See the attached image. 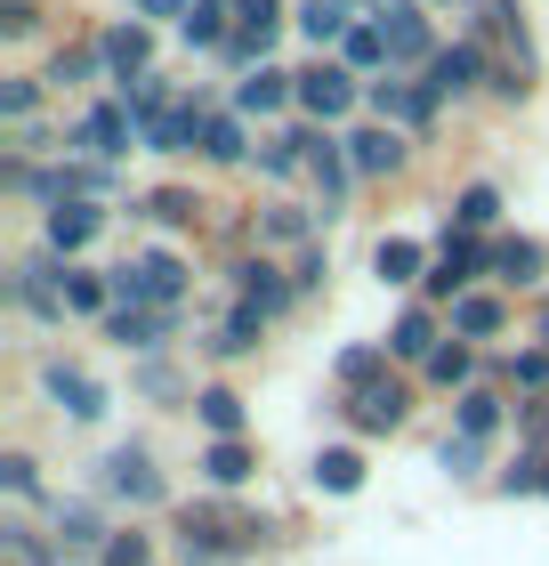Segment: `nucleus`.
<instances>
[{
    "label": "nucleus",
    "instance_id": "1",
    "mask_svg": "<svg viewBox=\"0 0 549 566\" xmlns=\"http://www.w3.org/2000/svg\"><path fill=\"white\" fill-rule=\"evenodd\" d=\"M275 33H283V9L275 0H234V41H226V57L234 65H267V49H275Z\"/></svg>",
    "mask_w": 549,
    "mask_h": 566
},
{
    "label": "nucleus",
    "instance_id": "2",
    "mask_svg": "<svg viewBox=\"0 0 549 566\" xmlns=\"http://www.w3.org/2000/svg\"><path fill=\"white\" fill-rule=\"evenodd\" d=\"M380 33H388V57H404V65H436V41H429L421 0H388V9H380Z\"/></svg>",
    "mask_w": 549,
    "mask_h": 566
},
{
    "label": "nucleus",
    "instance_id": "3",
    "mask_svg": "<svg viewBox=\"0 0 549 566\" xmlns=\"http://www.w3.org/2000/svg\"><path fill=\"white\" fill-rule=\"evenodd\" d=\"M299 106L316 114V122H339L356 106V82H348V65H307L299 73Z\"/></svg>",
    "mask_w": 549,
    "mask_h": 566
},
{
    "label": "nucleus",
    "instance_id": "4",
    "mask_svg": "<svg viewBox=\"0 0 549 566\" xmlns=\"http://www.w3.org/2000/svg\"><path fill=\"white\" fill-rule=\"evenodd\" d=\"M9 292H17V307H33V316H49V324L65 316V275L49 268V260H17V283H9Z\"/></svg>",
    "mask_w": 549,
    "mask_h": 566
},
{
    "label": "nucleus",
    "instance_id": "5",
    "mask_svg": "<svg viewBox=\"0 0 549 566\" xmlns=\"http://www.w3.org/2000/svg\"><path fill=\"white\" fill-rule=\"evenodd\" d=\"M106 485H114L122 502H162V470H154L138 446H114L106 453Z\"/></svg>",
    "mask_w": 549,
    "mask_h": 566
},
{
    "label": "nucleus",
    "instance_id": "6",
    "mask_svg": "<svg viewBox=\"0 0 549 566\" xmlns=\"http://www.w3.org/2000/svg\"><path fill=\"white\" fill-rule=\"evenodd\" d=\"M299 154H307V170H316V187H324V211L339 195H348V154H339V138H324V130H299Z\"/></svg>",
    "mask_w": 549,
    "mask_h": 566
},
{
    "label": "nucleus",
    "instance_id": "7",
    "mask_svg": "<svg viewBox=\"0 0 549 566\" xmlns=\"http://www.w3.org/2000/svg\"><path fill=\"white\" fill-rule=\"evenodd\" d=\"M97 57H106V65L122 73V90H129V82H146V57H154V33H146V24H114V33H106V41H97Z\"/></svg>",
    "mask_w": 549,
    "mask_h": 566
},
{
    "label": "nucleus",
    "instance_id": "8",
    "mask_svg": "<svg viewBox=\"0 0 549 566\" xmlns=\"http://www.w3.org/2000/svg\"><path fill=\"white\" fill-rule=\"evenodd\" d=\"M404 413H412V397L397 389V380H372V389L348 397V421H356V429H397Z\"/></svg>",
    "mask_w": 549,
    "mask_h": 566
},
{
    "label": "nucleus",
    "instance_id": "9",
    "mask_svg": "<svg viewBox=\"0 0 549 566\" xmlns=\"http://www.w3.org/2000/svg\"><path fill=\"white\" fill-rule=\"evenodd\" d=\"M41 380H49V397H57L73 421H97V413H106V389H97L89 373H73V365H49Z\"/></svg>",
    "mask_w": 549,
    "mask_h": 566
},
{
    "label": "nucleus",
    "instance_id": "10",
    "mask_svg": "<svg viewBox=\"0 0 549 566\" xmlns=\"http://www.w3.org/2000/svg\"><path fill=\"white\" fill-rule=\"evenodd\" d=\"M129 138H138V122H129V106H97L82 130H73V146L82 154H122Z\"/></svg>",
    "mask_w": 549,
    "mask_h": 566
},
{
    "label": "nucleus",
    "instance_id": "11",
    "mask_svg": "<svg viewBox=\"0 0 549 566\" xmlns=\"http://www.w3.org/2000/svg\"><path fill=\"white\" fill-rule=\"evenodd\" d=\"M485 73V57H477V41H461V49H436V65H429V90L436 97H461L468 82Z\"/></svg>",
    "mask_w": 549,
    "mask_h": 566
},
{
    "label": "nucleus",
    "instance_id": "12",
    "mask_svg": "<svg viewBox=\"0 0 549 566\" xmlns=\"http://www.w3.org/2000/svg\"><path fill=\"white\" fill-rule=\"evenodd\" d=\"M283 97H299V73H275V65H258L251 82L234 90V106H243V114H275Z\"/></svg>",
    "mask_w": 549,
    "mask_h": 566
},
{
    "label": "nucleus",
    "instance_id": "13",
    "mask_svg": "<svg viewBox=\"0 0 549 566\" xmlns=\"http://www.w3.org/2000/svg\"><path fill=\"white\" fill-rule=\"evenodd\" d=\"M106 332H114L122 348H162L170 316H162V307H114V316H106Z\"/></svg>",
    "mask_w": 549,
    "mask_h": 566
},
{
    "label": "nucleus",
    "instance_id": "14",
    "mask_svg": "<svg viewBox=\"0 0 549 566\" xmlns=\"http://www.w3.org/2000/svg\"><path fill=\"white\" fill-rule=\"evenodd\" d=\"M348 163H356V170H397V163H404V138L388 130V122H372V130L348 138Z\"/></svg>",
    "mask_w": 549,
    "mask_h": 566
},
{
    "label": "nucleus",
    "instance_id": "15",
    "mask_svg": "<svg viewBox=\"0 0 549 566\" xmlns=\"http://www.w3.org/2000/svg\"><path fill=\"white\" fill-rule=\"evenodd\" d=\"M97 235V211L89 202H57V211H49V251H82Z\"/></svg>",
    "mask_w": 549,
    "mask_h": 566
},
{
    "label": "nucleus",
    "instance_id": "16",
    "mask_svg": "<svg viewBox=\"0 0 549 566\" xmlns=\"http://www.w3.org/2000/svg\"><path fill=\"white\" fill-rule=\"evenodd\" d=\"M388 348H397V356H421V365H429V356H436V316H429V307H404L397 332H388Z\"/></svg>",
    "mask_w": 549,
    "mask_h": 566
},
{
    "label": "nucleus",
    "instance_id": "17",
    "mask_svg": "<svg viewBox=\"0 0 549 566\" xmlns=\"http://www.w3.org/2000/svg\"><path fill=\"white\" fill-rule=\"evenodd\" d=\"M502 283H534L541 275V243H526V235H509V243H493V260H485Z\"/></svg>",
    "mask_w": 549,
    "mask_h": 566
},
{
    "label": "nucleus",
    "instance_id": "18",
    "mask_svg": "<svg viewBox=\"0 0 549 566\" xmlns=\"http://www.w3.org/2000/svg\"><path fill=\"white\" fill-rule=\"evenodd\" d=\"M299 33L316 41V49H324V41H348V33H356V24H348V0H307V9H299Z\"/></svg>",
    "mask_w": 549,
    "mask_h": 566
},
{
    "label": "nucleus",
    "instance_id": "19",
    "mask_svg": "<svg viewBox=\"0 0 549 566\" xmlns=\"http://www.w3.org/2000/svg\"><path fill=\"white\" fill-rule=\"evenodd\" d=\"M202 478H211V485H243L251 478V446H243V437H219V446L202 453Z\"/></svg>",
    "mask_w": 549,
    "mask_h": 566
},
{
    "label": "nucleus",
    "instance_id": "20",
    "mask_svg": "<svg viewBox=\"0 0 549 566\" xmlns=\"http://www.w3.org/2000/svg\"><path fill=\"white\" fill-rule=\"evenodd\" d=\"M178 33H187L194 49H226V41H234V24H226V0H194V17L178 24Z\"/></svg>",
    "mask_w": 549,
    "mask_h": 566
},
{
    "label": "nucleus",
    "instance_id": "21",
    "mask_svg": "<svg viewBox=\"0 0 549 566\" xmlns=\"http://www.w3.org/2000/svg\"><path fill=\"white\" fill-rule=\"evenodd\" d=\"M453 332H468V340H493V332H502V300H485V292L453 300Z\"/></svg>",
    "mask_w": 549,
    "mask_h": 566
},
{
    "label": "nucleus",
    "instance_id": "22",
    "mask_svg": "<svg viewBox=\"0 0 549 566\" xmlns=\"http://www.w3.org/2000/svg\"><path fill=\"white\" fill-rule=\"evenodd\" d=\"M372 268H380V283H412V275H421V243L388 235V243L372 251ZM421 283H429V275H421Z\"/></svg>",
    "mask_w": 549,
    "mask_h": 566
},
{
    "label": "nucleus",
    "instance_id": "23",
    "mask_svg": "<svg viewBox=\"0 0 549 566\" xmlns=\"http://www.w3.org/2000/svg\"><path fill=\"white\" fill-rule=\"evenodd\" d=\"M234 275H243V307H258V316H275V307L292 300V292L275 283V268H267V260H251V268H234Z\"/></svg>",
    "mask_w": 549,
    "mask_h": 566
},
{
    "label": "nucleus",
    "instance_id": "24",
    "mask_svg": "<svg viewBox=\"0 0 549 566\" xmlns=\"http://www.w3.org/2000/svg\"><path fill=\"white\" fill-rule=\"evenodd\" d=\"M316 485H324V494H356V485H363V461H356L348 446L316 453Z\"/></svg>",
    "mask_w": 549,
    "mask_h": 566
},
{
    "label": "nucleus",
    "instance_id": "25",
    "mask_svg": "<svg viewBox=\"0 0 549 566\" xmlns=\"http://www.w3.org/2000/svg\"><path fill=\"white\" fill-rule=\"evenodd\" d=\"M89 543H106V534H97V510L65 502V510H57V558H65V551H89Z\"/></svg>",
    "mask_w": 549,
    "mask_h": 566
},
{
    "label": "nucleus",
    "instance_id": "26",
    "mask_svg": "<svg viewBox=\"0 0 549 566\" xmlns=\"http://www.w3.org/2000/svg\"><path fill=\"white\" fill-rule=\"evenodd\" d=\"M493 429H502V397H493V389H468V397H461V437H477V446H485Z\"/></svg>",
    "mask_w": 549,
    "mask_h": 566
},
{
    "label": "nucleus",
    "instance_id": "27",
    "mask_svg": "<svg viewBox=\"0 0 549 566\" xmlns=\"http://www.w3.org/2000/svg\"><path fill=\"white\" fill-rule=\"evenodd\" d=\"M493 219H502V195H493V187H468V195L453 202V227H461V235H477V227H493Z\"/></svg>",
    "mask_w": 549,
    "mask_h": 566
},
{
    "label": "nucleus",
    "instance_id": "28",
    "mask_svg": "<svg viewBox=\"0 0 549 566\" xmlns=\"http://www.w3.org/2000/svg\"><path fill=\"white\" fill-rule=\"evenodd\" d=\"M65 307H82V316H97V307H106V316H114V283H106V275H73V268H65Z\"/></svg>",
    "mask_w": 549,
    "mask_h": 566
},
{
    "label": "nucleus",
    "instance_id": "29",
    "mask_svg": "<svg viewBox=\"0 0 549 566\" xmlns=\"http://www.w3.org/2000/svg\"><path fill=\"white\" fill-rule=\"evenodd\" d=\"M194 413L211 421L219 437H234V429H243V397H234V389H202V397H194Z\"/></svg>",
    "mask_w": 549,
    "mask_h": 566
},
{
    "label": "nucleus",
    "instance_id": "30",
    "mask_svg": "<svg viewBox=\"0 0 549 566\" xmlns=\"http://www.w3.org/2000/svg\"><path fill=\"white\" fill-rule=\"evenodd\" d=\"M258 235H267V243H307V235H316V219L292 211V202H275V211L258 219Z\"/></svg>",
    "mask_w": 549,
    "mask_h": 566
},
{
    "label": "nucleus",
    "instance_id": "31",
    "mask_svg": "<svg viewBox=\"0 0 549 566\" xmlns=\"http://www.w3.org/2000/svg\"><path fill=\"white\" fill-rule=\"evenodd\" d=\"M202 154H211V163H234V154H243V122L211 114V122H202Z\"/></svg>",
    "mask_w": 549,
    "mask_h": 566
},
{
    "label": "nucleus",
    "instance_id": "32",
    "mask_svg": "<svg viewBox=\"0 0 549 566\" xmlns=\"http://www.w3.org/2000/svg\"><path fill=\"white\" fill-rule=\"evenodd\" d=\"M258 170H267V178H292V170H307V154H299V130H292V138H267V146H258Z\"/></svg>",
    "mask_w": 549,
    "mask_h": 566
},
{
    "label": "nucleus",
    "instance_id": "33",
    "mask_svg": "<svg viewBox=\"0 0 549 566\" xmlns=\"http://www.w3.org/2000/svg\"><path fill=\"white\" fill-rule=\"evenodd\" d=\"M436 461H444L453 478H477V470H485V446H477V437H444V446H436Z\"/></svg>",
    "mask_w": 549,
    "mask_h": 566
},
{
    "label": "nucleus",
    "instance_id": "34",
    "mask_svg": "<svg viewBox=\"0 0 549 566\" xmlns=\"http://www.w3.org/2000/svg\"><path fill=\"white\" fill-rule=\"evenodd\" d=\"M380 365H388V348H348V356H339V380H348V389H372Z\"/></svg>",
    "mask_w": 549,
    "mask_h": 566
},
{
    "label": "nucleus",
    "instance_id": "35",
    "mask_svg": "<svg viewBox=\"0 0 549 566\" xmlns=\"http://www.w3.org/2000/svg\"><path fill=\"white\" fill-rule=\"evenodd\" d=\"M97 65H106V57H97V49H65V57L49 65V82H57V90H73V82H89Z\"/></svg>",
    "mask_w": 549,
    "mask_h": 566
},
{
    "label": "nucleus",
    "instance_id": "36",
    "mask_svg": "<svg viewBox=\"0 0 549 566\" xmlns=\"http://www.w3.org/2000/svg\"><path fill=\"white\" fill-rule=\"evenodd\" d=\"M339 49H348V65H380V57H388V33H380V24H356Z\"/></svg>",
    "mask_w": 549,
    "mask_h": 566
},
{
    "label": "nucleus",
    "instance_id": "37",
    "mask_svg": "<svg viewBox=\"0 0 549 566\" xmlns=\"http://www.w3.org/2000/svg\"><path fill=\"white\" fill-rule=\"evenodd\" d=\"M97 566H154V551H146V534H114Z\"/></svg>",
    "mask_w": 549,
    "mask_h": 566
},
{
    "label": "nucleus",
    "instance_id": "38",
    "mask_svg": "<svg viewBox=\"0 0 549 566\" xmlns=\"http://www.w3.org/2000/svg\"><path fill=\"white\" fill-rule=\"evenodd\" d=\"M146 211L178 227V219H194V195H187V187H162V195H146Z\"/></svg>",
    "mask_w": 549,
    "mask_h": 566
},
{
    "label": "nucleus",
    "instance_id": "39",
    "mask_svg": "<svg viewBox=\"0 0 549 566\" xmlns=\"http://www.w3.org/2000/svg\"><path fill=\"white\" fill-rule=\"evenodd\" d=\"M429 380H444V389L468 380V348H436V356H429Z\"/></svg>",
    "mask_w": 549,
    "mask_h": 566
},
{
    "label": "nucleus",
    "instance_id": "40",
    "mask_svg": "<svg viewBox=\"0 0 549 566\" xmlns=\"http://www.w3.org/2000/svg\"><path fill=\"white\" fill-rule=\"evenodd\" d=\"M0 485H9V494H33V461H24V453H9V461H0Z\"/></svg>",
    "mask_w": 549,
    "mask_h": 566
},
{
    "label": "nucleus",
    "instance_id": "41",
    "mask_svg": "<svg viewBox=\"0 0 549 566\" xmlns=\"http://www.w3.org/2000/svg\"><path fill=\"white\" fill-rule=\"evenodd\" d=\"M33 97H41L33 82H9V90H0V114H9V122H24V114H33Z\"/></svg>",
    "mask_w": 549,
    "mask_h": 566
},
{
    "label": "nucleus",
    "instance_id": "42",
    "mask_svg": "<svg viewBox=\"0 0 549 566\" xmlns=\"http://www.w3.org/2000/svg\"><path fill=\"white\" fill-rule=\"evenodd\" d=\"M0 33H33V0H0Z\"/></svg>",
    "mask_w": 549,
    "mask_h": 566
},
{
    "label": "nucleus",
    "instance_id": "43",
    "mask_svg": "<svg viewBox=\"0 0 549 566\" xmlns=\"http://www.w3.org/2000/svg\"><path fill=\"white\" fill-rule=\"evenodd\" d=\"M517 421H526L534 437H549V397H534V405H517Z\"/></svg>",
    "mask_w": 549,
    "mask_h": 566
},
{
    "label": "nucleus",
    "instance_id": "44",
    "mask_svg": "<svg viewBox=\"0 0 549 566\" xmlns=\"http://www.w3.org/2000/svg\"><path fill=\"white\" fill-rule=\"evenodd\" d=\"M138 9H146V17H178V24H187V17H194V9H187V0H138Z\"/></svg>",
    "mask_w": 549,
    "mask_h": 566
},
{
    "label": "nucleus",
    "instance_id": "45",
    "mask_svg": "<svg viewBox=\"0 0 549 566\" xmlns=\"http://www.w3.org/2000/svg\"><path fill=\"white\" fill-rule=\"evenodd\" d=\"M33 566H65V558H57V551H49V558H33Z\"/></svg>",
    "mask_w": 549,
    "mask_h": 566
},
{
    "label": "nucleus",
    "instance_id": "46",
    "mask_svg": "<svg viewBox=\"0 0 549 566\" xmlns=\"http://www.w3.org/2000/svg\"><path fill=\"white\" fill-rule=\"evenodd\" d=\"M541 494H549V485H541Z\"/></svg>",
    "mask_w": 549,
    "mask_h": 566
},
{
    "label": "nucleus",
    "instance_id": "47",
    "mask_svg": "<svg viewBox=\"0 0 549 566\" xmlns=\"http://www.w3.org/2000/svg\"><path fill=\"white\" fill-rule=\"evenodd\" d=\"M541 332H549V324H541Z\"/></svg>",
    "mask_w": 549,
    "mask_h": 566
}]
</instances>
